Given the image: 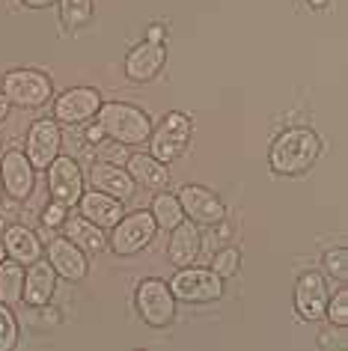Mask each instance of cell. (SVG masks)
Here are the masks:
<instances>
[{
	"label": "cell",
	"mask_w": 348,
	"mask_h": 351,
	"mask_svg": "<svg viewBox=\"0 0 348 351\" xmlns=\"http://www.w3.org/2000/svg\"><path fill=\"white\" fill-rule=\"evenodd\" d=\"M321 155V140L310 128H289L274 140L268 164L277 176H301L307 173Z\"/></svg>",
	"instance_id": "6da1fadb"
},
{
	"label": "cell",
	"mask_w": 348,
	"mask_h": 351,
	"mask_svg": "<svg viewBox=\"0 0 348 351\" xmlns=\"http://www.w3.org/2000/svg\"><path fill=\"white\" fill-rule=\"evenodd\" d=\"M95 122L101 125L104 137L108 140H116L123 146H137V143H146L152 134V122L149 117L134 108V104H125V101H108L101 104L99 113H95Z\"/></svg>",
	"instance_id": "7a4b0ae2"
},
{
	"label": "cell",
	"mask_w": 348,
	"mask_h": 351,
	"mask_svg": "<svg viewBox=\"0 0 348 351\" xmlns=\"http://www.w3.org/2000/svg\"><path fill=\"white\" fill-rule=\"evenodd\" d=\"M134 304H137V315L143 319L146 328H170L176 319V295L170 292V283H164L158 277H149L137 286L134 292Z\"/></svg>",
	"instance_id": "3957f363"
},
{
	"label": "cell",
	"mask_w": 348,
	"mask_h": 351,
	"mask_svg": "<svg viewBox=\"0 0 348 351\" xmlns=\"http://www.w3.org/2000/svg\"><path fill=\"white\" fill-rule=\"evenodd\" d=\"M190 131H194V125H190V119L182 110L167 113L158 122V128H152L149 140H146L149 143V155L170 167L173 161H179L185 155V149L190 143Z\"/></svg>",
	"instance_id": "277c9868"
},
{
	"label": "cell",
	"mask_w": 348,
	"mask_h": 351,
	"mask_svg": "<svg viewBox=\"0 0 348 351\" xmlns=\"http://www.w3.org/2000/svg\"><path fill=\"white\" fill-rule=\"evenodd\" d=\"M170 292L182 304H214L223 298V280L212 268H179L170 280Z\"/></svg>",
	"instance_id": "5b68a950"
},
{
	"label": "cell",
	"mask_w": 348,
	"mask_h": 351,
	"mask_svg": "<svg viewBox=\"0 0 348 351\" xmlns=\"http://www.w3.org/2000/svg\"><path fill=\"white\" fill-rule=\"evenodd\" d=\"M3 93L6 99L12 104H18V108H42V104L51 101V95H54V86H51V77L36 72V69H12V72L3 75Z\"/></svg>",
	"instance_id": "8992f818"
},
{
	"label": "cell",
	"mask_w": 348,
	"mask_h": 351,
	"mask_svg": "<svg viewBox=\"0 0 348 351\" xmlns=\"http://www.w3.org/2000/svg\"><path fill=\"white\" fill-rule=\"evenodd\" d=\"M155 232H158V223H155L152 212H134V215H123L119 223L110 230L108 247L116 253V256H137L143 247H149Z\"/></svg>",
	"instance_id": "52a82bcc"
},
{
	"label": "cell",
	"mask_w": 348,
	"mask_h": 351,
	"mask_svg": "<svg viewBox=\"0 0 348 351\" xmlns=\"http://www.w3.org/2000/svg\"><path fill=\"white\" fill-rule=\"evenodd\" d=\"M48 194L54 203H63L66 208H75L84 197V173L72 155H57L48 164Z\"/></svg>",
	"instance_id": "ba28073f"
},
{
	"label": "cell",
	"mask_w": 348,
	"mask_h": 351,
	"mask_svg": "<svg viewBox=\"0 0 348 351\" xmlns=\"http://www.w3.org/2000/svg\"><path fill=\"white\" fill-rule=\"evenodd\" d=\"M63 149V131H60L57 119H36L27 131V143H24V155L30 158V164L36 170H48V164L54 161Z\"/></svg>",
	"instance_id": "9c48e42d"
},
{
	"label": "cell",
	"mask_w": 348,
	"mask_h": 351,
	"mask_svg": "<svg viewBox=\"0 0 348 351\" xmlns=\"http://www.w3.org/2000/svg\"><path fill=\"white\" fill-rule=\"evenodd\" d=\"M101 108V95L95 86H75L66 90L54 104V119L63 125H84V122L95 119Z\"/></svg>",
	"instance_id": "30bf717a"
},
{
	"label": "cell",
	"mask_w": 348,
	"mask_h": 351,
	"mask_svg": "<svg viewBox=\"0 0 348 351\" xmlns=\"http://www.w3.org/2000/svg\"><path fill=\"white\" fill-rule=\"evenodd\" d=\"M176 197H179L182 208H185V217L194 221L197 226H217L226 221V206L221 203V197H214L208 188L185 185Z\"/></svg>",
	"instance_id": "8fae6325"
},
{
	"label": "cell",
	"mask_w": 348,
	"mask_h": 351,
	"mask_svg": "<svg viewBox=\"0 0 348 351\" xmlns=\"http://www.w3.org/2000/svg\"><path fill=\"white\" fill-rule=\"evenodd\" d=\"M327 298H330V289H327L325 274L307 271V274L298 277V283H295V310H298V315L303 322L325 319Z\"/></svg>",
	"instance_id": "7c38bea8"
},
{
	"label": "cell",
	"mask_w": 348,
	"mask_h": 351,
	"mask_svg": "<svg viewBox=\"0 0 348 351\" xmlns=\"http://www.w3.org/2000/svg\"><path fill=\"white\" fill-rule=\"evenodd\" d=\"M45 256L51 262V268L57 271V277L69 280V283H81L90 274V259H86V253L77 247L72 239H51L48 241V250Z\"/></svg>",
	"instance_id": "4fadbf2b"
},
{
	"label": "cell",
	"mask_w": 348,
	"mask_h": 351,
	"mask_svg": "<svg viewBox=\"0 0 348 351\" xmlns=\"http://www.w3.org/2000/svg\"><path fill=\"white\" fill-rule=\"evenodd\" d=\"M0 182H3V191L12 199H27L33 194V185H36V167L30 164V158L12 149L0 158Z\"/></svg>",
	"instance_id": "5bb4252c"
},
{
	"label": "cell",
	"mask_w": 348,
	"mask_h": 351,
	"mask_svg": "<svg viewBox=\"0 0 348 351\" xmlns=\"http://www.w3.org/2000/svg\"><path fill=\"white\" fill-rule=\"evenodd\" d=\"M164 63H167V48L164 42H140L137 48L128 51L125 57V77L134 84H149L161 75Z\"/></svg>",
	"instance_id": "9a60e30c"
},
{
	"label": "cell",
	"mask_w": 348,
	"mask_h": 351,
	"mask_svg": "<svg viewBox=\"0 0 348 351\" xmlns=\"http://www.w3.org/2000/svg\"><path fill=\"white\" fill-rule=\"evenodd\" d=\"M90 185L92 191H101V194H110V197H116V199H132L134 197V179L128 176L125 167H119V164H108V161H92L90 167Z\"/></svg>",
	"instance_id": "2e32d148"
},
{
	"label": "cell",
	"mask_w": 348,
	"mask_h": 351,
	"mask_svg": "<svg viewBox=\"0 0 348 351\" xmlns=\"http://www.w3.org/2000/svg\"><path fill=\"white\" fill-rule=\"evenodd\" d=\"M199 250H203V235H199V226L194 221H182L176 230H170V244H167V259L176 268H188L194 265Z\"/></svg>",
	"instance_id": "e0dca14e"
},
{
	"label": "cell",
	"mask_w": 348,
	"mask_h": 351,
	"mask_svg": "<svg viewBox=\"0 0 348 351\" xmlns=\"http://www.w3.org/2000/svg\"><path fill=\"white\" fill-rule=\"evenodd\" d=\"M54 289H57V271L51 268V262H33V265H27V271H24V304L36 306V310H42V306L51 304V298H54Z\"/></svg>",
	"instance_id": "ac0fdd59"
},
{
	"label": "cell",
	"mask_w": 348,
	"mask_h": 351,
	"mask_svg": "<svg viewBox=\"0 0 348 351\" xmlns=\"http://www.w3.org/2000/svg\"><path fill=\"white\" fill-rule=\"evenodd\" d=\"M77 208H81V215L86 221H92L95 226H101V230H113V226L119 223V217L125 215L123 199L101 194V191H86L81 197V203H77Z\"/></svg>",
	"instance_id": "d6986e66"
},
{
	"label": "cell",
	"mask_w": 348,
	"mask_h": 351,
	"mask_svg": "<svg viewBox=\"0 0 348 351\" xmlns=\"http://www.w3.org/2000/svg\"><path fill=\"white\" fill-rule=\"evenodd\" d=\"M0 239H3L6 256L15 259V262H21L24 268L33 265V262H39L42 256H45V247H42L39 235L33 232V230H27V226H21V223L6 226Z\"/></svg>",
	"instance_id": "ffe728a7"
},
{
	"label": "cell",
	"mask_w": 348,
	"mask_h": 351,
	"mask_svg": "<svg viewBox=\"0 0 348 351\" xmlns=\"http://www.w3.org/2000/svg\"><path fill=\"white\" fill-rule=\"evenodd\" d=\"M125 170L134 179V185H140L146 191H167L170 188V170H167V164H161L158 158H152V155H143V152L128 155Z\"/></svg>",
	"instance_id": "44dd1931"
},
{
	"label": "cell",
	"mask_w": 348,
	"mask_h": 351,
	"mask_svg": "<svg viewBox=\"0 0 348 351\" xmlns=\"http://www.w3.org/2000/svg\"><path fill=\"white\" fill-rule=\"evenodd\" d=\"M63 230H66V239H72L86 256H90V253H101L104 247H108V235H104V230L95 226L92 221H86L84 215L66 217Z\"/></svg>",
	"instance_id": "7402d4cb"
},
{
	"label": "cell",
	"mask_w": 348,
	"mask_h": 351,
	"mask_svg": "<svg viewBox=\"0 0 348 351\" xmlns=\"http://www.w3.org/2000/svg\"><path fill=\"white\" fill-rule=\"evenodd\" d=\"M24 298V265L6 256L0 262V304L12 306Z\"/></svg>",
	"instance_id": "603a6c76"
},
{
	"label": "cell",
	"mask_w": 348,
	"mask_h": 351,
	"mask_svg": "<svg viewBox=\"0 0 348 351\" xmlns=\"http://www.w3.org/2000/svg\"><path fill=\"white\" fill-rule=\"evenodd\" d=\"M152 217H155V223H158V230H176V226L185 221V208H182L179 203V197L176 194H170V191H158V197L152 199Z\"/></svg>",
	"instance_id": "cb8c5ba5"
},
{
	"label": "cell",
	"mask_w": 348,
	"mask_h": 351,
	"mask_svg": "<svg viewBox=\"0 0 348 351\" xmlns=\"http://www.w3.org/2000/svg\"><path fill=\"white\" fill-rule=\"evenodd\" d=\"M60 3V21L69 30H77L92 21V0H57Z\"/></svg>",
	"instance_id": "d4e9b609"
},
{
	"label": "cell",
	"mask_w": 348,
	"mask_h": 351,
	"mask_svg": "<svg viewBox=\"0 0 348 351\" xmlns=\"http://www.w3.org/2000/svg\"><path fill=\"white\" fill-rule=\"evenodd\" d=\"M238 268H241V253L236 247H226V250H221V253H214V256H212V271L221 280L236 277Z\"/></svg>",
	"instance_id": "484cf974"
},
{
	"label": "cell",
	"mask_w": 348,
	"mask_h": 351,
	"mask_svg": "<svg viewBox=\"0 0 348 351\" xmlns=\"http://www.w3.org/2000/svg\"><path fill=\"white\" fill-rule=\"evenodd\" d=\"M15 346H18V322L10 306L0 304V351H12Z\"/></svg>",
	"instance_id": "4316f807"
},
{
	"label": "cell",
	"mask_w": 348,
	"mask_h": 351,
	"mask_svg": "<svg viewBox=\"0 0 348 351\" xmlns=\"http://www.w3.org/2000/svg\"><path fill=\"white\" fill-rule=\"evenodd\" d=\"M321 262H325V274L339 280V283H345L348 280V250L345 247H336V250H327L325 256H321Z\"/></svg>",
	"instance_id": "83f0119b"
},
{
	"label": "cell",
	"mask_w": 348,
	"mask_h": 351,
	"mask_svg": "<svg viewBox=\"0 0 348 351\" xmlns=\"http://www.w3.org/2000/svg\"><path fill=\"white\" fill-rule=\"evenodd\" d=\"M325 315L330 319V324H336V328H345V324H348V289H339L334 298H327Z\"/></svg>",
	"instance_id": "f1b7e54d"
},
{
	"label": "cell",
	"mask_w": 348,
	"mask_h": 351,
	"mask_svg": "<svg viewBox=\"0 0 348 351\" xmlns=\"http://www.w3.org/2000/svg\"><path fill=\"white\" fill-rule=\"evenodd\" d=\"M66 217H69V208L63 203L51 199V206L42 212V226H45V230H60V226L66 223Z\"/></svg>",
	"instance_id": "f546056e"
},
{
	"label": "cell",
	"mask_w": 348,
	"mask_h": 351,
	"mask_svg": "<svg viewBox=\"0 0 348 351\" xmlns=\"http://www.w3.org/2000/svg\"><path fill=\"white\" fill-rule=\"evenodd\" d=\"M86 140H90V143H95V146H99V143H104V140H108V137H104V131H101V125H99V122H95V125H90V128H86V134H84Z\"/></svg>",
	"instance_id": "4dcf8cb0"
},
{
	"label": "cell",
	"mask_w": 348,
	"mask_h": 351,
	"mask_svg": "<svg viewBox=\"0 0 348 351\" xmlns=\"http://www.w3.org/2000/svg\"><path fill=\"white\" fill-rule=\"evenodd\" d=\"M27 10H48V6H54L57 0H21Z\"/></svg>",
	"instance_id": "1f68e13d"
},
{
	"label": "cell",
	"mask_w": 348,
	"mask_h": 351,
	"mask_svg": "<svg viewBox=\"0 0 348 351\" xmlns=\"http://www.w3.org/2000/svg\"><path fill=\"white\" fill-rule=\"evenodd\" d=\"M10 110H12V101H10V99H6V95H3V93H0V122H3L6 117H10Z\"/></svg>",
	"instance_id": "d6a6232c"
},
{
	"label": "cell",
	"mask_w": 348,
	"mask_h": 351,
	"mask_svg": "<svg viewBox=\"0 0 348 351\" xmlns=\"http://www.w3.org/2000/svg\"><path fill=\"white\" fill-rule=\"evenodd\" d=\"M164 39V30L155 24V27H149V42H161Z\"/></svg>",
	"instance_id": "836d02e7"
},
{
	"label": "cell",
	"mask_w": 348,
	"mask_h": 351,
	"mask_svg": "<svg viewBox=\"0 0 348 351\" xmlns=\"http://www.w3.org/2000/svg\"><path fill=\"white\" fill-rule=\"evenodd\" d=\"M307 3L312 6V10H325V6H327V0H307Z\"/></svg>",
	"instance_id": "e575fe53"
},
{
	"label": "cell",
	"mask_w": 348,
	"mask_h": 351,
	"mask_svg": "<svg viewBox=\"0 0 348 351\" xmlns=\"http://www.w3.org/2000/svg\"><path fill=\"white\" fill-rule=\"evenodd\" d=\"M6 259V247H3V239H0V262Z\"/></svg>",
	"instance_id": "d590c367"
},
{
	"label": "cell",
	"mask_w": 348,
	"mask_h": 351,
	"mask_svg": "<svg viewBox=\"0 0 348 351\" xmlns=\"http://www.w3.org/2000/svg\"><path fill=\"white\" fill-rule=\"evenodd\" d=\"M3 194H6V191H3V182H0V199H3Z\"/></svg>",
	"instance_id": "8d00e7d4"
}]
</instances>
